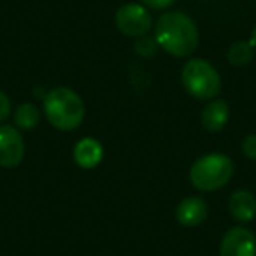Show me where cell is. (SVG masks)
<instances>
[{"mask_svg":"<svg viewBox=\"0 0 256 256\" xmlns=\"http://www.w3.org/2000/svg\"><path fill=\"white\" fill-rule=\"evenodd\" d=\"M154 39L172 56H190L198 48V28L188 14L170 11L158 18Z\"/></svg>","mask_w":256,"mask_h":256,"instance_id":"1","label":"cell"},{"mask_svg":"<svg viewBox=\"0 0 256 256\" xmlns=\"http://www.w3.org/2000/svg\"><path fill=\"white\" fill-rule=\"evenodd\" d=\"M46 120L62 132H72L82 123L86 107L82 98L70 88L58 86L46 93L42 98Z\"/></svg>","mask_w":256,"mask_h":256,"instance_id":"2","label":"cell"},{"mask_svg":"<svg viewBox=\"0 0 256 256\" xmlns=\"http://www.w3.org/2000/svg\"><path fill=\"white\" fill-rule=\"evenodd\" d=\"M234 176V162L221 153L200 156L190 168V181L200 192H218Z\"/></svg>","mask_w":256,"mask_h":256,"instance_id":"3","label":"cell"},{"mask_svg":"<svg viewBox=\"0 0 256 256\" xmlns=\"http://www.w3.org/2000/svg\"><path fill=\"white\" fill-rule=\"evenodd\" d=\"M184 90L198 100H210L221 92V78L218 70L202 58H192L181 70Z\"/></svg>","mask_w":256,"mask_h":256,"instance_id":"4","label":"cell"},{"mask_svg":"<svg viewBox=\"0 0 256 256\" xmlns=\"http://www.w3.org/2000/svg\"><path fill=\"white\" fill-rule=\"evenodd\" d=\"M114 22L123 36L142 37L153 26V16L142 4H124L118 9Z\"/></svg>","mask_w":256,"mask_h":256,"instance_id":"5","label":"cell"},{"mask_svg":"<svg viewBox=\"0 0 256 256\" xmlns=\"http://www.w3.org/2000/svg\"><path fill=\"white\" fill-rule=\"evenodd\" d=\"M220 256H256V235L244 226L230 228L221 238Z\"/></svg>","mask_w":256,"mask_h":256,"instance_id":"6","label":"cell"},{"mask_svg":"<svg viewBox=\"0 0 256 256\" xmlns=\"http://www.w3.org/2000/svg\"><path fill=\"white\" fill-rule=\"evenodd\" d=\"M25 156V142L18 128L2 124L0 126V167L12 168L22 164Z\"/></svg>","mask_w":256,"mask_h":256,"instance_id":"7","label":"cell"},{"mask_svg":"<svg viewBox=\"0 0 256 256\" xmlns=\"http://www.w3.org/2000/svg\"><path fill=\"white\" fill-rule=\"evenodd\" d=\"M209 214V206L202 196H186L179 202L178 209H176V220L179 221V224L182 226H198L200 223H204Z\"/></svg>","mask_w":256,"mask_h":256,"instance_id":"8","label":"cell"},{"mask_svg":"<svg viewBox=\"0 0 256 256\" xmlns=\"http://www.w3.org/2000/svg\"><path fill=\"white\" fill-rule=\"evenodd\" d=\"M232 218L240 223H249L256 218V196L248 190H237L228 200Z\"/></svg>","mask_w":256,"mask_h":256,"instance_id":"9","label":"cell"},{"mask_svg":"<svg viewBox=\"0 0 256 256\" xmlns=\"http://www.w3.org/2000/svg\"><path fill=\"white\" fill-rule=\"evenodd\" d=\"M72 156H74V162L81 168H93L102 162L104 148L93 137H84V139H81L74 146Z\"/></svg>","mask_w":256,"mask_h":256,"instance_id":"10","label":"cell"},{"mask_svg":"<svg viewBox=\"0 0 256 256\" xmlns=\"http://www.w3.org/2000/svg\"><path fill=\"white\" fill-rule=\"evenodd\" d=\"M228 118H230V107L221 98L210 100L202 109V124L209 132L223 130L224 124L228 123Z\"/></svg>","mask_w":256,"mask_h":256,"instance_id":"11","label":"cell"},{"mask_svg":"<svg viewBox=\"0 0 256 256\" xmlns=\"http://www.w3.org/2000/svg\"><path fill=\"white\" fill-rule=\"evenodd\" d=\"M14 123L22 130H34L40 123V110L32 102L22 104L14 112Z\"/></svg>","mask_w":256,"mask_h":256,"instance_id":"12","label":"cell"},{"mask_svg":"<svg viewBox=\"0 0 256 256\" xmlns=\"http://www.w3.org/2000/svg\"><path fill=\"white\" fill-rule=\"evenodd\" d=\"M226 56L234 67H244L254 58V48L248 40H237L230 46Z\"/></svg>","mask_w":256,"mask_h":256,"instance_id":"13","label":"cell"},{"mask_svg":"<svg viewBox=\"0 0 256 256\" xmlns=\"http://www.w3.org/2000/svg\"><path fill=\"white\" fill-rule=\"evenodd\" d=\"M134 50H136V53L139 54V56H142V58H153L154 53H156V50H158V42H156V39H153V37L142 36L136 42Z\"/></svg>","mask_w":256,"mask_h":256,"instance_id":"14","label":"cell"},{"mask_svg":"<svg viewBox=\"0 0 256 256\" xmlns=\"http://www.w3.org/2000/svg\"><path fill=\"white\" fill-rule=\"evenodd\" d=\"M242 153L249 158V160H256V134H251L244 139L242 142Z\"/></svg>","mask_w":256,"mask_h":256,"instance_id":"15","label":"cell"},{"mask_svg":"<svg viewBox=\"0 0 256 256\" xmlns=\"http://www.w3.org/2000/svg\"><path fill=\"white\" fill-rule=\"evenodd\" d=\"M9 114H11V100H9V96L0 90V123L4 120H8Z\"/></svg>","mask_w":256,"mask_h":256,"instance_id":"16","label":"cell"},{"mask_svg":"<svg viewBox=\"0 0 256 256\" xmlns=\"http://www.w3.org/2000/svg\"><path fill=\"white\" fill-rule=\"evenodd\" d=\"M140 2H142V6H148L151 9H167L176 0H140Z\"/></svg>","mask_w":256,"mask_h":256,"instance_id":"17","label":"cell"},{"mask_svg":"<svg viewBox=\"0 0 256 256\" xmlns=\"http://www.w3.org/2000/svg\"><path fill=\"white\" fill-rule=\"evenodd\" d=\"M249 44H251V46L256 50V25H254V28H252V32H251V37H249Z\"/></svg>","mask_w":256,"mask_h":256,"instance_id":"18","label":"cell"}]
</instances>
